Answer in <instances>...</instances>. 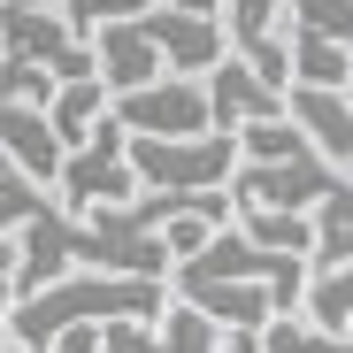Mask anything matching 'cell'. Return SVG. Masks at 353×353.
<instances>
[{
  "instance_id": "21",
  "label": "cell",
  "mask_w": 353,
  "mask_h": 353,
  "mask_svg": "<svg viewBox=\"0 0 353 353\" xmlns=\"http://www.w3.org/2000/svg\"><path fill=\"white\" fill-rule=\"evenodd\" d=\"M100 353H161L154 323H100Z\"/></svg>"
},
{
  "instance_id": "1",
  "label": "cell",
  "mask_w": 353,
  "mask_h": 353,
  "mask_svg": "<svg viewBox=\"0 0 353 353\" xmlns=\"http://www.w3.org/2000/svg\"><path fill=\"white\" fill-rule=\"evenodd\" d=\"M169 307V284H139V276H62L31 292V300H8V345L16 353H46L62 330H100V323H154Z\"/></svg>"
},
{
  "instance_id": "19",
  "label": "cell",
  "mask_w": 353,
  "mask_h": 353,
  "mask_svg": "<svg viewBox=\"0 0 353 353\" xmlns=\"http://www.w3.org/2000/svg\"><path fill=\"white\" fill-rule=\"evenodd\" d=\"M146 8H154V0H70L62 23H70V39H92L100 23H139Z\"/></svg>"
},
{
  "instance_id": "20",
  "label": "cell",
  "mask_w": 353,
  "mask_h": 353,
  "mask_svg": "<svg viewBox=\"0 0 353 353\" xmlns=\"http://www.w3.org/2000/svg\"><path fill=\"white\" fill-rule=\"evenodd\" d=\"M39 208H46L39 185H23V176H0V239H16V230H23Z\"/></svg>"
},
{
  "instance_id": "22",
  "label": "cell",
  "mask_w": 353,
  "mask_h": 353,
  "mask_svg": "<svg viewBox=\"0 0 353 353\" xmlns=\"http://www.w3.org/2000/svg\"><path fill=\"white\" fill-rule=\"evenodd\" d=\"M46 353H100V330H62Z\"/></svg>"
},
{
  "instance_id": "3",
  "label": "cell",
  "mask_w": 353,
  "mask_h": 353,
  "mask_svg": "<svg viewBox=\"0 0 353 353\" xmlns=\"http://www.w3.org/2000/svg\"><path fill=\"white\" fill-rule=\"evenodd\" d=\"M338 185H345V169H330L323 154H292V161H239V169H230V215H239V208L315 215Z\"/></svg>"
},
{
  "instance_id": "27",
  "label": "cell",
  "mask_w": 353,
  "mask_h": 353,
  "mask_svg": "<svg viewBox=\"0 0 353 353\" xmlns=\"http://www.w3.org/2000/svg\"><path fill=\"white\" fill-rule=\"evenodd\" d=\"M0 353H16V345H8V338H0Z\"/></svg>"
},
{
  "instance_id": "23",
  "label": "cell",
  "mask_w": 353,
  "mask_h": 353,
  "mask_svg": "<svg viewBox=\"0 0 353 353\" xmlns=\"http://www.w3.org/2000/svg\"><path fill=\"white\" fill-rule=\"evenodd\" d=\"M154 8H169V16H208V23H215V0H154Z\"/></svg>"
},
{
  "instance_id": "10",
  "label": "cell",
  "mask_w": 353,
  "mask_h": 353,
  "mask_svg": "<svg viewBox=\"0 0 353 353\" xmlns=\"http://www.w3.org/2000/svg\"><path fill=\"white\" fill-rule=\"evenodd\" d=\"M92 77H100V92L115 100V92H139V85H154L161 77V54L146 46V31L139 23H100L92 39Z\"/></svg>"
},
{
  "instance_id": "16",
  "label": "cell",
  "mask_w": 353,
  "mask_h": 353,
  "mask_svg": "<svg viewBox=\"0 0 353 353\" xmlns=\"http://www.w3.org/2000/svg\"><path fill=\"white\" fill-rule=\"evenodd\" d=\"M254 345H261V353H353L345 338H323V330H307L300 315H269V323L254 330Z\"/></svg>"
},
{
  "instance_id": "25",
  "label": "cell",
  "mask_w": 353,
  "mask_h": 353,
  "mask_svg": "<svg viewBox=\"0 0 353 353\" xmlns=\"http://www.w3.org/2000/svg\"><path fill=\"white\" fill-rule=\"evenodd\" d=\"M223 353H261V345H254V330H223Z\"/></svg>"
},
{
  "instance_id": "8",
  "label": "cell",
  "mask_w": 353,
  "mask_h": 353,
  "mask_svg": "<svg viewBox=\"0 0 353 353\" xmlns=\"http://www.w3.org/2000/svg\"><path fill=\"white\" fill-rule=\"evenodd\" d=\"M139 31H146V46L161 54V77H208L215 62H223V31L208 23V16H169V8H146L139 16Z\"/></svg>"
},
{
  "instance_id": "11",
  "label": "cell",
  "mask_w": 353,
  "mask_h": 353,
  "mask_svg": "<svg viewBox=\"0 0 353 353\" xmlns=\"http://www.w3.org/2000/svg\"><path fill=\"white\" fill-rule=\"evenodd\" d=\"M0 154H8V169L23 176V185H54V169H62V146H54V131H46V115L39 108H8L0 100Z\"/></svg>"
},
{
  "instance_id": "9",
  "label": "cell",
  "mask_w": 353,
  "mask_h": 353,
  "mask_svg": "<svg viewBox=\"0 0 353 353\" xmlns=\"http://www.w3.org/2000/svg\"><path fill=\"white\" fill-rule=\"evenodd\" d=\"M284 123L307 139V154H323L330 169L353 161V108L345 92H307V85H284Z\"/></svg>"
},
{
  "instance_id": "14",
  "label": "cell",
  "mask_w": 353,
  "mask_h": 353,
  "mask_svg": "<svg viewBox=\"0 0 353 353\" xmlns=\"http://www.w3.org/2000/svg\"><path fill=\"white\" fill-rule=\"evenodd\" d=\"M307 269H353V185L307 215Z\"/></svg>"
},
{
  "instance_id": "17",
  "label": "cell",
  "mask_w": 353,
  "mask_h": 353,
  "mask_svg": "<svg viewBox=\"0 0 353 353\" xmlns=\"http://www.w3.org/2000/svg\"><path fill=\"white\" fill-rule=\"evenodd\" d=\"M292 31L330 39V46H353V0H292Z\"/></svg>"
},
{
  "instance_id": "24",
  "label": "cell",
  "mask_w": 353,
  "mask_h": 353,
  "mask_svg": "<svg viewBox=\"0 0 353 353\" xmlns=\"http://www.w3.org/2000/svg\"><path fill=\"white\" fill-rule=\"evenodd\" d=\"M0 8H31V16H62L70 0H0Z\"/></svg>"
},
{
  "instance_id": "6",
  "label": "cell",
  "mask_w": 353,
  "mask_h": 353,
  "mask_svg": "<svg viewBox=\"0 0 353 353\" xmlns=\"http://www.w3.org/2000/svg\"><path fill=\"white\" fill-rule=\"evenodd\" d=\"M0 62H31V70H46V85H77V77H92V46L70 39L62 16L0 8Z\"/></svg>"
},
{
  "instance_id": "12",
  "label": "cell",
  "mask_w": 353,
  "mask_h": 353,
  "mask_svg": "<svg viewBox=\"0 0 353 353\" xmlns=\"http://www.w3.org/2000/svg\"><path fill=\"white\" fill-rule=\"evenodd\" d=\"M39 115H46L54 146L70 154V146H85V139H92V131L108 123V92H100V77H77V85H54Z\"/></svg>"
},
{
  "instance_id": "13",
  "label": "cell",
  "mask_w": 353,
  "mask_h": 353,
  "mask_svg": "<svg viewBox=\"0 0 353 353\" xmlns=\"http://www.w3.org/2000/svg\"><path fill=\"white\" fill-rule=\"evenodd\" d=\"M292 315L307 330H323V338H345V323H353V269H307Z\"/></svg>"
},
{
  "instance_id": "7",
  "label": "cell",
  "mask_w": 353,
  "mask_h": 353,
  "mask_svg": "<svg viewBox=\"0 0 353 353\" xmlns=\"http://www.w3.org/2000/svg\"><path fill=\"white\" fill-rule=\"evenodd\" d=\"M200 100H208V131H246V123H276L284 115V92H269L246 62H223L200 77Z\"/></svg>"
},
{
  "instance_id": "5",
  "label": "cell",
  "mask_w": 353,
  "mask_h": 353,
  "mask_svg": "<svg viewBox=\"0 0 353 353\" xmlns=\"http://www.w3.org/2000/svg\"><path fill=\"white\" fill-rule=\"evenodd\" d=\"M108 123L123 131V139H200L208 131L200 77H154L139 92H115L108 100Z\"/></svg>"
},
{
  "instance_id": "26",
  "label": "cell",
  "mask_w": 353,
  "mask_h": 353,
  "mask_svg": "<svg viewBox=\"0 0 353 353\" xmlns=\"http://www.w3.org/2000/svg\"><path fill=\"white\" fill-rule=\"evenodd\" d=\"M8 269H16V239H0V284H8Z\"/></svg>"
},
{
  "instance_id": "2",
  "label": "cell",
  "mask_w": 353,
  "mask_h": 353,
  "mask_svg": "<svg viewBox=\"0 0 353 353\" xmlns=\"http://www.w3.org/2000/svg\"><path fill=\"white\" fill-rule=\"evenodd\" d=\"M123 161L139 176V192H223L239 146L230 131H200V139H123Z\"/></svg>"
},
{
  "instance_id": "15",
  "label": "cell",
  "mask_w": 353,
  "mask_h": 353,
  "mask_svg": "<svg viewBox=\"0 0 353 353\" xmlns=\"http://www.w3.org/2000/svg\"><path fill=\"white\" fill-rule=\"evenodd\" d=\"M284 70H292V85H307V92H345V77H353V46H330V39L292 31V39H284Z\"/></svg>"
},
{
  "instance_id": "4",
  "label": "cell",
  "mask_w": 353,
  "mask_h": 353,
  "mask_svg": "<svg viewBox=\"0 0 353 353\" xmlns=\"http://www.w3.org/2000/svg\"><path fill=\"white\" fill-rule=\"evenodd\" d=\"M54 185H62V215H92V208H123V200H139V176H131V161H123V131L115 123H100L85 146H70L62 154V169H54Z\"/></svg>"
},
{
  "instance_id": "18",
  "label": "cell",
  "mask_w": 353,
  "mask_h": 353,
  "mask_svg": "<svg viewBox=\"0 0 353 353\" xmlns=\"http://www.w3.org/2000/svg\"><path fill=\"white\" fill-rule=\"evenodd\" d=\"M154 338H161V353H215V338H223V330H208L185 300H176V307H161V315H154Z\"/></svg>"
}]
</instances>
